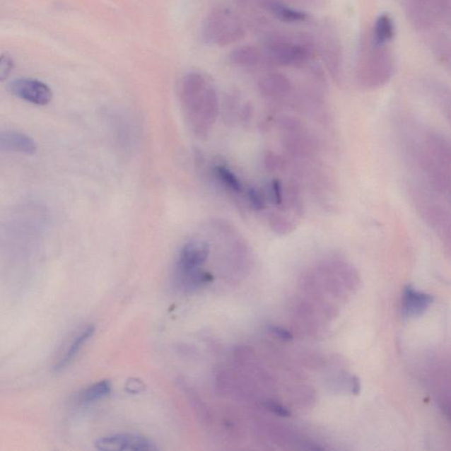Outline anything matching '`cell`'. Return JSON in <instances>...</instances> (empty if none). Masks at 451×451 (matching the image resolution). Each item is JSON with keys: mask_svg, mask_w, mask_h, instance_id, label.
<instances>
[{"mask_svg": "<svg viewBox=\"0 0 451 451\" xmlns=\"http://www.w3.org/2000/svg\"><path fill=\"white\" fill-rule=\"evenodd\" d=\"M259 88L267 98H281L288 94L291 82L288 77L281 74H269L260 78Z\"/></svg>", "mask_w": 451, "mask_h": 451, "instance_id": "10", "label": "cell"}, {"mask_svg": "<svg viewBox=\"0 0 451 451\" xmlns=\"http://www.w3.org/2000/svg\"><path fill=\"white\" fill-rule=\"evenodd\" d=\"M433 302H434V297L432 295L418 292L413 286H407L404 290V315L408 317L421 316Z\"/></svg>", "mask_w": 451, "mask_h": 451, "instance_id": "9", "label": "cell"}, {"mask_svg": "<svg viewBox=\"0 0 451 451\" xmlns=\"http://www.w3.org/2000/svg\"><path fill=\"white\" fill-rule=\"evenodd\" d=\"M95 448L106 451L157 450L155 443L144 436L134 434H117L105 436L95 443Z\"/></svg>", "mask_w": 451, "mask_h": 451, "instance_id": "6", "label": "cell"}, {"mask_svg": "<svg viewBox=\"0 0 451 451\" xmlns=\"http://www.w3.org/2000/svg\"><path fill=\"white\" fill-rule=\"evenodd\" d=\"M180 100L191 130L206 138L212 130L220 112L216 89L199 71H189L180 84Z\"/></svg>", "mask_w": 451, "mask_h": 451, "instance_id": "1", "label": "cell"}, {"mask_svg": "<svg viewBox=\"0 0 451 451\" xmlns=\"http://www.w3.org/2000/svg\"><path fill=\"white\" fill-rule=\"evenodd\" d=\"M269 331L274 335L276 336L279 339L283 340V341H290V340L293 339V335L291 332H289L288 330H286L284 328L274 327V325H271L269 327Z\"/></svg>", "mask_w": 451, "mask_h": 451, "instance_id": "22", "label": "cell"}, {"mask_svg": "<svg viewBox=\"0 0 451 451\" xmlns=\"http://www.w3.org/2000/svg\"><path fill=\"white\" fill-rule=\"evenodd\" d=\"M266 47L268 57L281 66H302L311 55L307 45L296 44L283 37L270 39Z\"/></svg>", "mask_w": 451, "mask_h": 451, "instance_id": "4", "label": "cell"}, {"mask_svg": "<svg viewBox=\"0 0 451 451\" xmlns=\"http://www.w3.org/2000/svg\"><path fill=\"white\" fill-rule=\"evenodd\" d=\"M8 89L16 98L35 105H47L53 98L51 88L34 78H17L10 82Z\"/></svg>", "mask_w": 451, "mask_h": 451, "instance_id": "5", "label": "cell"}, {"mask_svg": "<svg viewBox=\"0 0 451 451\" xmlns=\"http://www.w3.org/2000/svg\"><path fill=\"white\" fill-rule=\"evenodd\" d=\"M209 253V243L203 240H192L182 247L175 269L182 271L198 269L206 262Z\"/></svg>", "mask_w": 451, "mask_h": 451, "instance_id": "7", "label": "cell"}, {"mask_svg": "<svg viewBox=\"0 0 451 451\" xmlns=\"http://www.w3.org/2000/svg\"><path fill=\"white\" fill-rule=\"evenodd\" d=\"M392 57L385 45L374 42L372 52L365 56L359 73L365 84L375 87L385 83L392 74Z\"/></svg>", "mask_w": 451, "mask_h": 451, "instance_id": "3", "label": "cell"}, {"mask_svg": "<svg viewBox=\"0 0 451 451\" xmlns=\"http://www.w3.org/2000/svg\"><path fill=\"white\" fill-rule=\"evenodd\" d=\"M264 406H266L267 410H269L271 413L278 415V416H290V411L286 409V407L281 406L280 404L274 402V401H267V402L264 403Z\"/></svg>", "mask_w": 451, "mask_h": 451, "instance_id": "20", "label": "cell"}, {"mask_svg": "<svg viewBox=\"0 0 451 451\" xmlns=\"http://www.w3.org/2000/svg\"><path fill=\"white\" fill-rule=\"evenodd\" d=\"M175 283L182 290L189 291L213 281L212 274L204 271L200 268L194 270L182 271L175 269Z\"/></svg>", "mask_w": 451, "mask_h": 451, "instance_id": "11", "label": "cell"}, {"mask_svg": "<svg viewBox=\"0 0 451 451\" xmlns=\"http://www.w3.org/2000/svg\"><path fill=\"white\" fill-rule=\"evenodd\" d=\"M247 198H248L250 206L255 210H263L266 207L264 196L259 189L249 188L247 191Z\"/></svg>", "mask_w": 451, "mask_h": 451, "instance_id": "19", "label": "cell"}, {"mask_svg": "<svg viewBox=\"0 0 451 451\" xmlns=\"http://www.w3.org/2000/svg\"><path fill=\"white\" fill-rule=\"evenodd\" d=\"M270 193L271 199L274 200L275 204L281 205L283 202V192L281 182L279 180H274L271 182L270 187Z\"/></svg>", "mask_w": 451, "mask_h": 451, "instance_id": "21", "label": "cell"}, {"mask_svg": "<svg viewBox=\"0 0 451 451\" xmlns=\"http://www.w3.org/2000/svg\"><path fill=\"white\" fill-rule=\"evenodd\" d=\"M245 28L241 20L230 10H214L206 18L203 27V37L206 42L225 47L241 41Z\"/></svg>", "mask_w": 451, "mask_h": 451, "instance_id": "2", "label": "cell"}, {"mask_svg": "<svg viewBox=\"0 0 451 451\" xmlns=\"http://www.w3.org/2000/svg\"><path fill=\"white\" fill-rule=\"evenodd\" d=\"M374 35V42L380 45H385L394 37V23L388 13H382L377 18L375 25Z\"/></svg>", "mask_w": 451, "mask_h": 451, "instance_id": "13", "label": "cell"}, {"mask_svg": "<svg viewBox=\"0 0 451 451\" xmlns=\"http://www.w3.org/2000/svg\"><path fill=\"white\" fill-rule=\"evenodd\" d=\"M14 68V59L9 53L0 56V82L5 81L10 76Z\"/></svg>", "mask_w": 451, "mask_h": 451, "instance_id": "18", "label": "cell"}, {"mask_svg": "<svg viewBox=\"0 0 451 451\" xmlns=\"http://www.w3.org/2000/svg\"><path fill=\"white\" fill-rule=\"evenodd\" d=\"M112 382L108 380L96 382L84 392L83 396H82V400L85 403L95 402V401L102 399L103 397L108 396L112 392Z\"/></svg>", "mask_w": 451, "mask_h": 451, "instance_id": "17", "label": "cell"}, {"mask_svg": "<svg viewBox=\"0 0 451 451\" xmlns=\"http://www.w3.org/2000/svg\"><path fill=\"white\" fill-rule=\"evenodd\" d=\"M352 384H353V392L354 394H358V393H359V391H360L359 380H358L356 377H353L352 379Z\"/></svg>", "mask_w": 451, "mask_h": 451, "instance_id": "23", "label": "cell"}, {"mask_svg": "<svg viewBox=\"0 0 451 451\" xmlns=\"http://www.w3.org/2000/svg\"><path fill=\"white\" fill-rule=\"evenodd\" d=\"M267 6L279 19L285 23H300V21L306 20L308 18L305 13L289 8L280 3L270 1L268 2Z\"/></svg>", "mask_w": 451, "mask_h": 451, "instance_id": "16", "label": "cell"}, {"mask_svg": "<svg viewBox=\"0 0 451 451\" xmlns=\"http://www.w3.org/2000/svg\"><path fill=\"white\" fill-rule=\"evenodd\" d=\"M229 59L238 66L253 67L261 63L263 54L259 49L245 45L235 49L229 55Z\"/></svg>", "mask_w": 451, "mask_h": 451, "instance_id": "12", "label": "cell"}, {"mask_svg": "<svg viewBox=\"0 0 451 451\" xmlns=\"http://www.w3.org/2000/svg\"><path fill=\"white\" fill-rule=\"evenodd\" d=\"M213 174L216 175L217 180L228 191L235 193H241L242 192V182L234 172L228 169L227 166L216 165L213 168Z\"/></svg>", "mask_w": 451, "mask_h": 451, "instance_id": "15", "label": "cell"}, {"mask_svg": "<svg viewBox=\"0 0 451 451\" xmlns=\"http://www.w3.org/2000/svg\"><path fill=\"white\" fill-rule=\"evenodd\" d=\"M0 151L16 152L25 155H34L37 144L30 136L20 131H0Z\"/></svg>", "mask_w": 451, "mask_h": 451, "instance_id": "8", "label": "cell"}, {"mask_svg": "<svg viewBox=\"0 0 451 451\" xmlns=\"http://www.w3.org/2000/svg\"><path fill=\"white\" fill-rule=\"evenodd\" d=\"M95 327L91 325V327L86 328L77 338H75L69 349H68L66 356H64L63 359L60 361V363L57 364L56 370H62V368L67 366V365L73 361L74 358L77 356V353L80 352V350L82 348V346L85 345L86 342L95 334Z\"/></svg>", "mask_w": 451, "mask_h": 451, "instance_id": "14", "label": "cell"}]
</instances>
